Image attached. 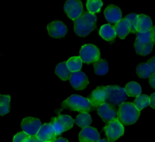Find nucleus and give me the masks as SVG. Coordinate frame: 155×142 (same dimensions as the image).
<instances>
[{"label": "nucleus", "mask_w": 155, "mask_h": 142, "mask_svg": "<svg viewBox=\"0 0 155 142\" xmlns=\"http://www.w3.org/2000/svg\"><path fill=\"white\" fill-rule=\"evenodd\" d=\"M96 16L94 14L85 12L73 21L74 31L76 35L85 37L96 27Z\"/></svg>", "instance_id": "nucleus-1"}, {"label": "nucleus", "mask_w": 155, "mask_h": 142, "mask_svg": "<svg viewBox=\"0 0 155 142\" xmlns=\"http://www.w3.org/2000/svg\"><path fill=\"white\" fill-rule=\"evenodd\" d=\"M140 115V111L133 103L124 102L119 106L117 119L124 125H131L136 122Z\"/></svg>", "instance_id": "nucleus-2"}, {"label": "nucleus", "mask_w": 155, "mask_h": 142, "mask_svg": "<svg viewBox=\"0 0 155 142\" xmlns=\"http://www.w3.org/2000/svg\"><path fill=\"white\" fill-rule=\"evenodd\" d=\"M61 105L64 109H69L80 112L88 113L90 112L93 108L87 98L83 97L77 94L70 95L68 98L62 102Z\"/></svg>", "instance_id": "nucleus-3"}, {"label": "nucleus", "mask_w": 155, "mask_h": 142, "mask_svg": "<svg viewBox=\"0 0 155 142\" xmlns=\"http://www.w3.org/2000/svg\"><path fill=\"white\" fill-rule=\"evenodd\" d=\"M106 101L110 105L114 106H120L127 99L125 88L118 85H108L105 86Z\"/></svg>", "instance_id": "nucleus-4"}, {"label": "nucleus", "mask_w": 155, "mask_h": 142, "mask_svg": "<svg viewBox=\"0 0 155 142\" xmlns=\"http://www.w3.org/2000/svg\"><path fill=\"white\" fill-rule=\"evenodd\" d=\"M74 120L68 115H58L51 119L50 124L52 125L55 132L58 135L64 131L70 129L74 124Z\"/></svg>", "instance_id": "nucleus-5"}, {"label": "nucleus", "mask_w": 155, "mask_h": 142, "mask_svg": "<svg viewBox=\"0 0 155 142\" xmlns=\"http://www.w3.org/2000/svg\"><path fill=\"white\" fill-rule=\"evenodd\" d=\"M108 141H114L123 135L124 127L117 118L108 122L103 129Z\"/></svg>", "instance_id": "nucleus-6"}, {"label": "nucleus", "mask_w": 155, "mask_h": 142, "mask_svg": "<svg viewBox=\"0 0 155 142\" xmlns=\"http://www.w3.org/2000/svg\"><path fill=\"white\" fill-rule=\"evenodd\" d=\"M80 57L83 62L87 64L96 62L100 58L99 50L93 44L84 45L80 50Z\"/></svg>", "instance_id": "nucleus-7"}, {"label": "nucleus", "mask_w": 155, "mask_h": 142, "mask_svg": "<svg viewBox=\"0 0 155 142\" xmlns=\"http://www.w3.org/2000/svg\"><path fill=\"white\" fill-rule=\"evenodd\" d=\"M41 126L40 120L32 117L24 118L21 123V127L23 132L30 136L36 135Z\"/></svg>", "instance_id": "nucleus-8"}, {"label": "nucleus", "mask_w": 155, "mask_h": 142, "mask_svg": "<svg viewBox=\"0 0 155 142\" xmlns=\"http://www.w3.org/2000/svg\"><path fill=\"white\" fill-rule=\"evenodd\" d=\"M64 10L67 16L74 21L82 14V3L78 0H68L64 4Z\"/></svg>", "instance_id": "nucleus-9"}, {"label": "nucleus", "mask_w": 155, "mask_h": 142, "mask_svg": "<svg viewBox=\"0 0 155 142\" xmlns=\"http://www.w3.org/2000/svg\"><path fill=\"white\" fill-rule=\"evenodd\" d=\"M88 99L93 108H97L105 103L106 101L105 86H99L96 87L89 95Z\"/></svg>", "instance_id": "nucleus-10"}, {"label": "nucleus", "mask_w": 155, "mask_h": 142, "mask_svg": "<svg viewBox=\"0 0 155 142\" xmlns=\"http://www.w3.org/2000/svg\"><path fill=\"white\" fill-rule=\"evenodd\" d=\"M97 114L104 122H110L117 117V112L115 106L105 103L97 108Z\"/></svg>", "instance_id": "nucleus-11"}, {"label": "nucleus", "mask_w": 155, "mask_h": 142, "mask_svg": "<svg viewBox=\"0 0 155 142\" xmlns=\"http://www.w3.org/2000/svg\"><path fill=\"white\" fill-rule=\"evenodd\" d=\"M47 30L50 36L53 38H61L65 36L67 28L65 24L60 21H54L47 25Z\"/></svg>", "instance_id": "nucleus-12"}, {"label": "nucleus", "mask_w": 155, "mask_h": 142, "mask_svg": "<svg viewBox=\"0 0 155 142\" xmlns=\"http://www.w3.org/2000/svg\"><path fill=\"white\" fill-rule=\"evenodd\" d=\"M70 83L74 89L82 90L88 86L89 82L87 75L82 71H79L71 74Z\"/></svg>", "instance_id": "nucleus-13"}, {"label": "nucleus", "mask_w": 155, "mask_h": 142, "mask_svg": "<svg viewBox=\"0 0 155 142\" xmlns=\"http://www.w3.org/2000/svg\"><path fill=\"white\" fill-rule=\"evenodd\" d=\"M36 137L42 142H53L57 135L50 123H45L41 126Z\"/></svg>", "instance_id": "nucleus-14"}, {"label": "nucleus", "mask_w": 155, "mask_h": 142, "mask_svg": "<svg viewBox=\"0 0 155 142\" xmlns=\"http://www.w3.org/2000/svg\"><path fill=\"white\" fill-rule=\"evenodd\" d=\"M100 140V135L97 130L93 127L83 128L79 134L80 142H97Z\"/></svg>", "instance_id": "nucleus-15"}, {"label": "nucleus", "mask_w": 155, "mask_h": 142, "mask_svg": "<svg viewBox=\"0 0 155 142\" xmlns=\"http://www.w3.org/2000/svg\"><path fill=\"white\" fill-rule=\"evenodd\" d=\"M104 15L109 23L116 24L122 19L120 9L113 4L109 5L104 10Z\"/></svg>", "instance_id": "nucleus-16"}, {"label": "nucleus", "mask_w": 155, "mask_h": 142, "mask_svg": "<svg viewBox=\"0 0 155 142\" xmlns=\"http://www.w3.org/2000/svg\"><path fill=\"white\" fill-rule=\"evenodd\" d=\"M153 41L141 42L136 39L134 47L136 53L140 56H147L150 54L153 48Z\"/></svg>", "instance_id": "nucleus-17"}, {"label": "nucleus", "mask_w": 155, "mask_h": 142, "mask_svg": "<svg viewBox=\"0 0 155 142\" xmlns=\"http://www.w3.org/2000/svg\"><path fill=\"white\" fill-rule=\"evenodd\" d=\"M153 22L151 18L143 14L138 15V22L137 25V32L146 33L151 30Z\"/></svg>", "instance_id": "nucleus-18"}, {"label": "nucleus", "mask_w": 155, "mask_h": 142, "mask_svg": "<svg viewBox=\"0 0 155 142\" xmlns=\"http://www.w3.org/2000/svg\"><path fill=\"white\" fill-rule=\"evenodd\" d=\"M113 28L116 34L122 39H125L130 32L129 24L125 18L122 19L116 23Z\"/></svg>", "instance_id": "nucleus-19"}, {"label": "nucleus", "mask_w": 155, "mask_h": 142, "mask_svg": "<svg viewBox=\"0 0 155 142\" xmlns=\"http://www.w3.org/2000/svg\"><path fill=\"white\" fill-rule=\"evenodd\" d=\"M99 35L107 41H112L115 39L116 33L113 27L110 24H104L99 30Z\"/></svg>", "instance_id": "nucleus-20"}, {"label": "nucleus", "mask_w": 155, "mask_h": 142, "mask_svg": "<svg viewBox=\"0 0 155 142\" xmlns=\"http://www.w3.org/2000/svg\"><path fill=\"white\" fill-rule=\"evenodd\" d=\"M56 75L61 79L62 80H67L70 79L71 73L68 69L66 62H62L59 63L55 69Z\"/></svg>", "instance_id": "nucleus-21"}, {"label": "nucleus", "mask_w": 155, "mask_h": 142, "mask_svg": "<svg viewBox=\"0 0 155 142\" xmlns=\"http://www.w3.org/2000/svg\"><path fill=\"white\" fill-rule=\"evenodd\" d=\"M125 91L129 97H137L140 95L142 89L140 85L134 81L128 82L125 86Z\"/></svg>", "instance_id": "nucleus-22"}, {"label": "nucleus", "mask_w": 155, "mask_h": 142, "mask_svg": "<svg viewBox=\"0 0 155 142\" xmlns=\"http://www.w3.org/2000/svg\"><path fill=\"white\" fill-rule=\"evenodd\" d=\"M91 122V117L87 112H81L77 115L75 120L76 124L82 129L88 127Z\"/></svg>", "instance_id": "nucleus-23"}, {"label": "nucleus", "mask_w": 155, "mask_h": 142, "mask_svg": "<svg viewBox=\"0 0 155 142\" xmlns=\"http://www.w3.org/2000/svg\"><path fill=\"white\" fill-rule=\"evenodd\" d=\"M94 70L96 74L99 76H103L107 74L108 71V64L105 59H99L94 62Z\"/></svg>", "instance_id": "nucleus-24"}, {"label": "nucleus", "mask_w": 155, "mask_h": 142, "mask_svg": "<svg viewBox=\"0 0 155 142\" xmlns=\"http://www.w3.org/2000/svg\"><path fill=\"white\" fill-rule=\"evenodd\" d=\"M136 74L141 79L150 77L153 74L151 67L147 63H141L136 67Z\"/></svg>", "instance_id": "nucleus-25"}, {"label": "nucleus", "mask_w": 155, "mask_h": 142, "mask_svg": "<svg viewBox=\"0 0 155 142\" xmlns=\"http://www.w3.org/2000/svg\"><path fill=\"white\" fill-rule=\"evenodd\" d=\"M67 66L71 72H76L80 71L82 66V61L80 57L74 56L70 58L66 62Z\"/></svg>", "instance_id": "nucleus-26"}, {"label": "nucleus", "mask_w": 155, "mask_h": 142, "mask_svg": "<svg viewBox=\"0 0 155 142\" xmlns=\"http://www.w3.org/2000/svg\"><path fill=\"white\" fill-rule=\"evenodd\" d=\"M133 103L136 108L140 111L150 105V97L145 94H140L136 97Z\"/></svg>", "instance_id": "nucleus-27"}, {"label": "nucleus", "mask_w": 155, "mask_h": 142, "mask_svg": "<svg viewBox=\"0 0 155 142\" xmlns=\"http://www.w3.org/2000/svg\"><path fill=\"white\" fill-rule=\"evenodd\" d=\"M10 97L9 95L0 94V115H4L10 112Z\"/></svg>", "instance_id": "nucleus-28"}, {"label": "nucleus", "mask_w": 155, "mask_h": 142, "mask_svg": "<svg viewBox=\"0 0 155 142\" xmlns=\"http://www.w3.org/2000/svg\"><path fill=\"white\" fill-rule=\"evenodd\" d=\"M103 3L100 0H88L86 3L87 8L89 13L94 14L100 11Z\"/></svg>", "instance_id": "nucleus-29"}, {"label": "nucleus", "mask_w": 155, "mask_h": 142, "mask_svg": "<svg viewBox=\"0 0 155 142\" xmlns=\"http://www.w3.org/2000/svg\"><path fill=\"white\" fill-rule=\"evenodd\" d=\"M130 26V31L133 33H137V25L138 22V15L136 13H130L125 18Z\"/></svg>", "instance_id": "nucleus-30"}, {"label": "nucleus", "mask_w": 155, "mask_h": 142, "mask_svg": "<svg viewBox=\"0 0 155 142\" xmlns=\"http://www.w3.org/2000/svg\"><path fill=\"white\" fill-rule=\"evenodd\" d=\"M136 39L141 42H150L152 41V36L151 31L146 33H137Z\"/></svg>", "instance_id": "nucleus-31"}, {"label": "nucleus", "mask_w": 155, "mask_h": 142, "mask_svg": "<svg viewBox=\"0 0 155 142\" xmlns=\"http://www.w3.org/2000/svg\"><path fill=\"white\" fill-rule=\"evenodd\" d=\"M30 136L24 132H19L17 133L13 137V142H25V141Z\"/></svg>", "instance_id": "nucleus-32"}, {"label": "nucleus", "mask_w": 155, "mask_h": 142, "mask_svg": "<svg viewBox=\"0 0 155 142\" xmlns=\"http://www.w3.org/2000/svg\"><path fill=\"white\" fill-rule=\"evenodd\" d=\"M147 63L151 67L153 74H155V56H153L150 59H149L147 62Z\"/></svg>", "instance_id": "nucleus-33"}, {"label": "nucleus", "mask_w": 155, "mask_h": 142, "mask_svg": "<svg viewBox=\"0 0 155 142\" xmlns=\"http://www.w3.org/2000/svg\"><path fill=\"white\" fill-rule=\"evenodd\" d=\"M150 107L155 109V92L153 93L150 97Z\"/></svg>", "instance_id": "nucleus-34"}, {"label": "nucleus", "mask_w": 155, "mask_h": 142, "mask_svg": "<svg viewBox=\"0 0 155 142\" xmlns=\"http://www.w3.org/2000/svg\"><path fill=\"white\" fill-rule=\"evenodd\" d=\"M149 83L152 88L155 89V74H153L149 77Z\"/></svg>", "instance_id": "nucleus-35"}, {"label": "nucleus", "mask_w": 155, "mask_h": 142, "mask_svg": "<svg viewBox=\"0 0 155 142\" xmlns=\"http://www.w3.org/2000/svg\"><path fill=\"white\" fill-rule=\"evenodd\" d=\"M25 142H42L37 137L36 135L35 136H30L26 141Z\"/></svg>", "instance_id": "nucleus-36"}, {"label": "nucleus", "mask_w": 155, "mask_h": 142, "mask_svg": "<svg viewBox=\"0 0 155 142\" xmlns=\"http://www.w3.org/2000/svg\"><path fill=\"white\" fill-rule=\"evenodd\" d=\"M151 32V36H152V39H153V43L155 44V26L152 28Z\"/></svg>", "instance_id": "nucleus-37"}, {"label": "nucleus", "mask_w": 155, "mask_h": 142, "mask_svg": "<svg viewBox=\"0 0 155 142\" xmlns=\"http://www.w3.org/2000/svg\"><path fill=\"white\" fill-rule=\"evenodd\" d=\"M53 142H68V140L65 138L60 137V138H56Z\"/></svg>", "instance_id": "nucleus-38"}, {"label": "nucleus", "mask_w": 155, "mask_h": 142, "mask_svg": "<svg viewBox=\"0 0 155 142\" xmlns=\"http://www.w3.org/2000/svg\"><path fill=\"white\" fill-rule=\"evenodd\" d=\"M97 142H108V140L105 138H104V139H100Z\"/></svg>", "instance_id": "nucleus-39"}]
</instances>
